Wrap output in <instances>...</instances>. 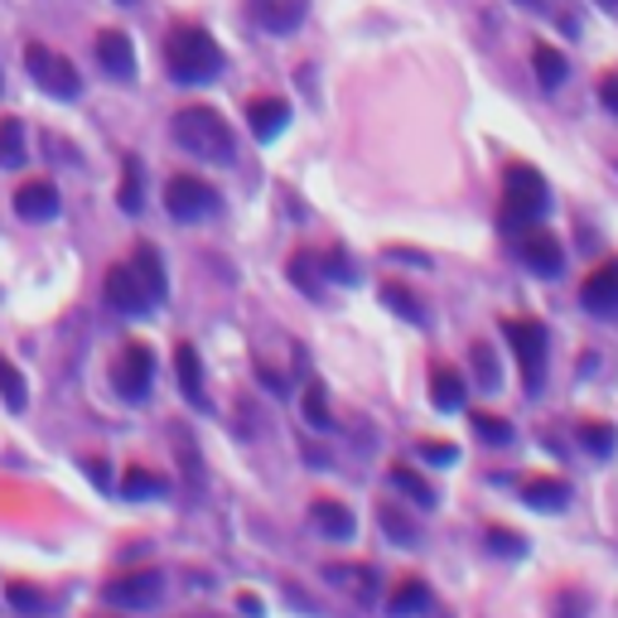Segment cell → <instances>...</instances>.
Instances as JSON below:
<instances>
[{
    "label": "cell",
    "mask_w": 618,
    "mask_h": 618,
    "mask_svg": "<svg viewBox=\"0 0 618 618\" xmlns=\"http://www.w3.org/2000/svg\"><path fill=\"white\" fill-rule=\"evenodd\" d=\"M165 69L175 83L184 87H199V83H213L222 73V49L218 39L199 30V24H175L165 39Z\"/></svg>",
    "instance_id": "1"
},
{
    "label": "cell",
    "mask_w": 618,
    "mask_h": 618,
    "mask_svg": "<svg viewBox=\"0 0 618 618\" xmlns=\"http://www.w3.org/2000/svg\"><path fill=\"white\" fill-rule=\"evenodd\" d=\"M169 130H175V146L189 150L193 160H208V165H232L237 160V136L213 107L175 112V126Z\"/></svg>",
    "instance_id": "2"
},
{
    "label": "cell",
    "mask_w": 618,
    "mask_h": 618,
    "mask_svg": "<svg viewBox=\"0 0 618 618\" xmlns=\"http://www.w3.org/2000/svg\"><path fill=\"white\" fill-rule=\"evenodd\" d=\"M546 208H551L546 179L536 175L532 165H507V175H503V208H497V228L517 237L522 228L542 222Z\"/></svg>",
    "instance_id": "3"
},
{
    "label": "cell",
    "mask_w": 618,
    "mask_h": 618,
    "mask_svg": "<svg viewBox=\"0 0 618 618\" xmlns=\"http://www.w3.org/2000/svg\"><path fill=\"white\" fill-rule=\"evenodd\" d=\"M24 69H30L39 92H49V97H59V102H77V97H83V77H77V69L63 54H54L49 44H30V49H24Z\"/></svg>",
    "instance_id": "4"
},
{
    "label": "cell",
    "mask_w": 618,
    "mask_h": 618,
    "mask_svg": "<svg viewBox=\"0 0 618 618\" xmlns=\"http://www.w3.org/2000/svg\"><path fill=\"white\" fill-rule=\"evenodd\" d=\"M503 334H507L512 353H517L522 387L536 397V391H542V383H546V328L536 324V320H503Z\"/></svg>",
    "instance_id": "5"
},
{
    "label": "cell",
    "mask_w": 618,
    "mask_h": 618,
    "mask_svg": "<svg viewBox=\"0 0 618 618\" xmlns=\"http://www.w3.org/2000/svg\"><path fill=\"white\" fill-rule=\"evenodd\" d=\"M112 387L126 401H146L155 387V353L146 344H126L112 363Z\"/></svg>",
    "instance_id": "6"
},
{
    "label": "cell",
    "mask_w": 618,
    "mask_h": 618,
    "mask_svg": "<svg viewBox=\"0 0 618 618\" xmlns=\"http://www.w3.org/2000/svg\"><path fill=\"white\" fill-rule=\"evenodd\" d=\"M165 208L175 222H199L208 213H218V193L199 175H175L165 184Z\"/></svg>",
    "instance_id": "7"
},
{
    "label": "cell",
    "mask_w": 618,
    "mask_h": 618,
    "mask_svg": "<svg viewBox=\"0 0 618 618\" xmlns=\"http://www.w3.org/2000/svg\"><path fill=\"white\" fill-rule=\"evenodd\" d=\"M165 595V575L160 570H126L116 580L102 585V599L116 604V609H155Z\"/></svg>",
    "instance_id": "8"
},
{
    "label": "cell",
    "mask_w": 618,
    "mask_h": 618,
    "mask_svg": "<svg viewBox=\"0 0 618 618\" xmlns=\"http://www.w3.org/2000/svg\"><path fill=\"white\" fill-rule=\"evenodd\" d=\"M517 256L527 261V271L546 275V281H556L565 271V247L556 242V232H546L542 222H532V228L517 232Z\"/></svg>",
    "instance_id": "9"
},
{
    "label": "cell",
    "mask_w": 618,
    "mask_h": 618,
    "mask_svg": "<svg viewBox=\"0 0 618 618\" xmlns=\"http://www.w3.org/2000/svg\"><path fill=\"white\" fill-rule=\"evenodd\" d=\"M102 295H107V305L116 314H150L155 310L146 281L136 275V266H130V261H122V266L107 271V281H102Z\"/></svg>",
    "instance_id": "10"
},
{
    "label": "cell",
    "mask_w": 618,
    "mask_h": 618,
    "mask_svg": "<svg viewBox=\"0 0 618 618\" xmlns=\"http://www.w3.org/2000/svg\"><path fill=\"white\" fill-rule=\"evenodd\" d=\"M92 54H97L107 77H116V83H136V44H130V34L102 30L97 39H92Z\"/></svg>",
    "instance_id": "11"
},
{
    "label": "cell",
    "mask_w": 618,
    "mask_h": 618,
    "mask_svg": "<svg viewBox=\"0 0 618 618\" xmlns=\"http://www.w3.org/2000/svg\"><path fill=\"white\" fill-rule=\"evenodd\" d=\"M580 300L589 314H599V320H618V261H599V266L585 275Z\"/></svg>",
    "instance_id": "12"
},
{
    "label": "cell",
    "mask_w": 618,
    "mask_h": 618,
    "mask_svg": "<svg viewBox=\"0 0 618 618\" xmlns=\"http://www.w3.org/2000/svg\"><path fill=\"white\" fill-rule=\"evenodd\" d=\"M247 126H252V136L261 140V146H271V140L291 126V102L285 97H256L252 107H247Z\"/></svg>",
    "instance_id": "13"
},
{
    "label": "cell",
    "mask_w": 618,
    "mask_h": 618,
    "mask_svg": "<svg viewBox=\"0 0 618 618\" xmlns=\"http://www.w3.org/2000/svg\"><path fill=\"white\" fill-rule=\"evenodd\" d=\"M247 10H252V20L271 34H291V30H300V20H305V0H247Z\"/></svg>",
    "instance_id": "14"
},
{
    "label": "cell",
    "mask_w": 618,
    "mask_h": 618,
    "mask_svg": "<svg viewBox=\"0 0 618 618\" xmlns=\"http://www.w3.org/2000/svg\"><path fill=\"white\" fill-rule=\"evenodd\" d=\"M15 213L24 222H49V218H59V189L49 179H30V184H20L15 189Z\"/></svg>",
    "instance_id": "15"
},
{
    "label": "cell",
    "mask_w": 618,
    "mask_h": 618,
    "mask_svg": "<svg viewBox=\"0 0 618 618\" xmlns=\"http://www.w3.org/2000/svg\"><path fill=\"white\" fill-rule=\"evenodd\" d=\"M175 373H179V391L189 406L208 411V391H203V363H199V348L193 344H175Z\"/></svg>",
    "instance_id": "16"
},
{
    "label": "cell",
    "mask_w": 618,
    "mask_h": 618,
    "mask_svg": "<svg viewBox=\"0 0 618 618\" xmlns=\"http://www.w3.org/2000/svg\"><path fill=\"white\" fill-rule=\"evenodd\" d=\"M522 503L536 507V512H565V503H570V483L556 479V473H536V479L522 483Z\"/></svg>",
    "instance_id": "17"
},
{
    "label": "cell",
    "mask_w": 618,
    "mask_h": 618,
    "mask_svg": "<svg viewBox=\"0 0 618 618\" xmlns=\"http://www.w3.org/2000/svg\"><path fill=\"white\" fill-rule=\"evenodd\" d=\"M310 522L324 536H334V542H348L353 527H358V522H353V512L344 503H334V497H314V503H310Z\"/></svg>",
    "instance_id": "18"
},
{
    "label": "cell",
    "mask_w": 618,
    "mask_h": 618,
    "mask_svg": "<svg viewBox=\"0 0 618 618\" xmlns=\"http://www.w3.org/2000/svg\"><path fill=\"white\" fill-rule=\"evenodd\" d=\"M464 373L450 363H440L436 367V377H430V401H436V411H459L464 406Z\"/></svg>",
    "instance_id": "19"
},
{
    "label": "cell",
    "mask_w": 618,
    "mask_h": 618,
    "mask_svg": "<svg viewBox=\"0 0 618 618\" xmlns=\"http://www.w3.org/2000/svg\"><path fill=\"white\" fill-rule=\"evenodd\" d=\"M130 266H136V275L146 281V291H150V300L160 305V300L169 295V275H165V261H160V252H155L150 242H140L136 247V256H130Z\"/></svg>",
    "instance_id": "20"
},
{
    "label": "cell",
    "mask_w": 618,
    "mask_h": 618,
    "mask_svg": "<svg viewBox=\"0 0 618 618\" xmlns=\"http://www.w3.org/2000/svg\"><path fill=\"white\" fill-rule=\"evenodd\" d=\"M116 203H122V213H130V218L146 208V169H140L136 155L122 160V189H116Z\"/></svg>",
    "instance_id": "21"
},
{
    "label": "cell",
    "mask_w": 618,
    "mask_h": 618,
    "mask_svg": "<svg viewBox=\"0 0 618 618\" xmlns=\"http://www.w3.org/2000/svg\"><path fill=\"white\" fill-rule=\"evenodd\" d=\"M430 604V589H426V580L420 575H401L397 580V589L387 595V614L391 618H406V614H416V609H426Z\"/></svg>",
    "instance_id": "22"
},
{
    "label": "cell",
    "mask_w": 618,
    "mask_h": 618,
    "mask_svg": "<svg viewBox=\"0 0 618 618\" xmlns=\"http://www.w3.org/2000/svg\"><path fill=\"white\" fill-rule=\"evenodd\" d=\"M30 160V150H24V126L20 116H6L0 122V169H20Z\"/></svg>",
    "instance_id": "23"
},
{
    "label": "cell",
    "mask_w": 618,
    "mask_h": 618,
    "mask_svg": "<svg viewBox=\"0 0 618 618\" xmlns=\"http://www.w3.org/2000/svg\"><path fill=\"white\" fill-rule=\"evenodd\" d=\"M532 73H536V83H542V87H561L570 69H565V59H561L556 44H536L532 49Z\"/></svg>",
    "instance_id": "24"
},
{
    "label": "cell",
    "mask_w": 618,
    "mask_h": 618,
    "mask_svg": "<svg viewBox=\"0 0 618 618\" xmlns=\"http://www.w3.org/2000/svg\"><path fill=\"white\" fill-rule=\"evenodd\" d=\"M165 489H169L165 473L140 469V464H130V469H126V479H122V497H130V503H136V497H160Z\"/></svg>",
    "instance_id": "25"
},
{
    "label": "cell",
    "mask_w": 618,
    "mask_h": 618,
    "mask_svg": "<svg viewBox=\"0 0 618 618\" xmlns=\"http://www.w3.org/2000/svg\"><path fill=\"white\" fill-rule=\"evenodd\" d=\"M377 522H383V532H387L397 546H420V532H416V522L406 517V512H401L397 503H383V507H377Z\"/></svg>",
    "instance_id": "26"
},
{
    "label": "cell",
    "mask_w": 618,
    "mask_h": 618,
    "mask_svg": "<svg viewBox=\"0 0 618 618\" xmlns=\"http://www.w3.org/2000/svg\"><path fill=\"white\" fill-rule=\"evenodd\" d=\"M575 436H580V444H585V450L589 454H614V444H618V430L609 426V420H595V416H589V420H580V426H575Z\"/></svg>",
    "instance_id": "27"
},
{
    "label": "cell",
    "mask_w": 618,
    "mask_h": 618,
    "mask_svg": "<svg viewBox=\"0 0 618 618\" xmlns=\"http://www.w3.org/2000/svg\"><path fill=\"white\" fill-rule=\"evenodd\" d=\"M0 401L10 406V411H24L30 406V391H24V377H20V367L0 353Z\"/></svg>",
    "instance_id": "28"
},
{
    "label": "cell",
    "mask_w": 618,
    "mask_h": 618,
    "mask_svg": "<svg viewBox=\"0 0 618 618\" xmlns=\"http://www.w3.org/2000/svg\"><path fill=\"white\" fill-rule=\"evenodd\" d=\"M387 479H391V483H397V489H401V493H411V497H416V503H420V507H436V489H430V483H426V479H420V473H416V469H406V464H391V469H387Z\"/></svg>",
    "instance_id": "29"
},
{
    "label": "cell",
    "mask_w": 618,
    "mask_h": 618,
    "mask_svg": "<svg viewBox=\"0 0 618 618\" xmlns=\"http://www.w3.org/2000/svg\"><path fill=\"white\" fill-rule=\"evenodd\" d=\"M6 599H10V609H20V614H44L49 604H54L44 589H34L30 580H10L6 585Z\"/></svg>",
    "instance_id": "30"
},
{
    "label": "cell",
    "mask_w": 618,
    "mask_h": 618,
    "mask_svg": "<svg viewBox=\"0 0 618 618\" xmlns=\"http://www.w3.org/2000/svg\"><path fill=\"white\" fill-rule=\"evenodd\" d=\"M469 363H473V377H479V387H483V391H497V387H503V373H497L493 348L483 344V338L469 348Z\"/></svg>",
    "instance_id": "31"
},
{
    "label": "cell",
    "mask_w": 618,
    "mask_h": 618,
    "mask_svg": "<svg viewBox=\"0 0 618 618\" xmlns=\"http://www.w3.org/2000/svg\"><path fill=\"white\" fill-rule=\"evenodd\" d=\"M291 281H295L305 295H314V300H320V295H324V285H320V256H310V252H295V256H291Z\"/></svg>",
    "instance_id": "32"
},
{
    "label": "cell",
    "mask_w": 618,
    "mask_h": 618,
    "mask_svg": "<svg viewBox=\"0 0 618 618\" xmlns=\"http://www.w3.org/2000/svg\"><path fill=\"white\" fill-rule=\"evenodd\" d=\"M383 305H391V310L401 314V320H411V324L426 320V314H420V300H416L411 291H406L401 281H387V285H383Z\"/></svg>",
    "instance_id": "33"
},
{
    "label": "cell",
    "mask_w": 618,
    "mask_h": 618,
    "mask_svg": "<svg viewBox=\"0 0 618 618\" xmlns=\"http://www.w3.org/2000/svg\"><path fill=\"white\" fill-rule=\"evenodd\" d=\"M305 420H310L314 430H334V416H328L324 383H314V377H310V387H305Z\"/></svg>",
    "instance_id": "34"
},
{
    "label": "cell",
    "mask_w": 618,
    "mask_h": 618,
    "mask_svg": "<svg viewBox=\"0 0 618 618\" xmlns=\"http://www.w3.org/2000/svg\"><path fill=\"white\" fill-rule=\"evenodd\" d=\"M489 551H497V556H512L522 561L527 556V536L512 532V527H489Z\"/></svg>",
    "instance_id": "35"
},
{
    "label": "cell",
    "mask_w": 618,
    "mask_h": 618,
    "mask_svg": "<svg viewBox=\"0 0 618 618\" xmlns=\"http://www.w3.org/2000/svg\"><path fill=\"white\" fill-rule=\"evenodd\" d=\"M473 430H479L483 444H507L512 440V426L503 416H489V411H473Z\"/></svg>",
    "instance_id": "36"
},
{
    "label": "cell",
    "mask_w": 618,
    "mask_h": 618,
    "mask_svg": "<svg viewBox=\"0 0 618 618\" xmlns=\"http://www.w3.org/2000/svg\"><path fill=\"white\" fill-rule=\"evenodd\" d=\"M320 266H328V281H344V285L358 281V266H353V256L344 252V247H328V256L320 261Z\"/></svg>",
    "instance_id": "37"
},
{
    "label": "cell",
    "mask_w": 618,
    "mask_h": 618,
    "mask_svg": "<svg viewBox=\"0 0 618 618\" xmlns=\"http://www.w3.org/2000/svg\"><path fill=\"white\" fill-rule=\"evenodd\" d=\"M416 450H420V454H426V459H430V464H454V459H459V450H454V444H450V440H420V444H416Z\"/></svg>",
    "instance_id": "38"
},
{
    "label": "cell",
    "mask_w": 618,
    "mask_h": 618,
    "mask_svg": "<svg viewBox=\"0 0 618 618\" xmlns=\"http://www.w3.org/2000/svg\"><path fill=\"white\" fill-rule=\"evenodd\" d=\"M556 618H585V595L580 589H561L556 595Z\"/></svg>",
    "instance_id": "39"
},
{
    "label": "cell",
    "mask_w": 618,
    "mask_h": 618,
    "mask_svg": "<svg viewBox=\"0 0 618 618\" xmlns=\"http://www.w3.org/2000/svg\"><path fill=\"white\" fill-rule=\"evenodd\" d=\"M599 102L618 116V73H604V83H599Z\"/></svg>",
    "instance_id": "40"
},
{
    "label": "cell",
    "mask_w": 618,
    "mask_h": 618,
    "mask_svg": "<svg viewBox=\"0 0 618 618\" xmlns=\"http://www.w3.org/2000/svg\"><path fill=\"white\" fill-rule=\"evenodd\" d=\"M87 479L97 489H112V473H107V459H87Z\"/></svg>",
    "instance_id": "41"
},
{
    "label": "cell",
    "mask_w": 618,
    "mask_h": 618,
    "mask_svg": "<svg viewBox=\"0 0 618 618\" xmlns=\"http://www.w3.org/2000/svg\"><path fill=\"white\" fill-rule=\"evenodd\" d=\"M237 604H242V614H252V618L261 614V599H256V595H242V599H237Z\"/></svg>",
    "instance_id": "42"
},
{
    "label": "cell",
    "mask_w": 618,
    "mask_h": 618,
    "mask_svg": "<svg viewBox=\"0 0 618 618\" xmlns=\"http://www.w3.org/2000/svg\"><path fill=\"white\" fill-rule=\"evenodd\" d=\"M116 6H136V0H116Z\"/></svg>",
    "instance_id": "43"
},
{
    "label": "cell",
    "mask_w": 618,
    "mask_h": 618,
    "mask_svg": "<svg viewBox=\"0 0 618 618\" xmlns=\"http://www.w3.org/2000/svg\"><path fill=\"white\" fill-rule=\"evenodd\" d=\"M604 6H618V0H604Z\"/></svg>",
    "instance_id": "44"
}]
</instances>
